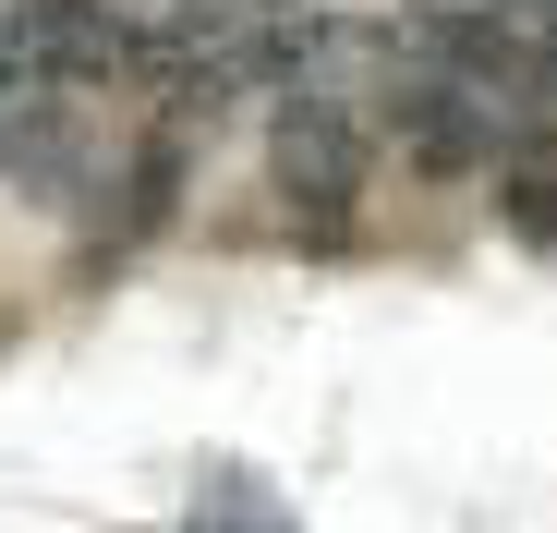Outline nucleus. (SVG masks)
<instances>
[{"label": "nucleus", "mask_w": 557, "mask_h": 533, "mask_svg": "<svg viewBox=\"0 0 557 533\" xmlns=\"http://www.w3.org/2000/svg\"><path fill=\"white\" fill-rule=\"evenodd\" d=\"M267 170H278V195H292L304 243H351V195H363V122L327 98V85H278Z\"/></svg>", "instance_id": "1"}, {"label": "nucleus", "mask_w": 557, "mask_h": 533, "mask_svg": "<svg viewBox=\"0 0 557 533\" xmlns=\"http://www.w3.org/2000/svg\"><path fill=\"white\" fill-rule=\"evenodd\" d=\"M388 122H400V158L424 170V183L497 170V85H473V73L412 61V73H400V98H388Z\"/></svg>", "instance_id": "2"}, {"label": "nucleus", "mask_w": 557, "mask_h": 533, "mask_svg": "<svg viewBox=\"0 0 557 533\" xmlns=\"http://www.w3.org/2000/svg\"><path fill=\"white\" fill-rule=\"evenodd\" d=\"M0 183H25V195H85V134L61 110V85H13L0 98Z\"/></svg>", "instance_id": "3"}, {"label": "nucleus", "mask_w": 557, "mask_h": 533, "mask_svg": "<svg viewBox=\"0 0 557 533\" xmlns=\"http://www.w3.org/2000/svg\"><path fill=\"white\" fill-rule=\"evenodd\" d=\"M182 183H195V122H158V134H146V146L122 158V195H110V243L85 255V266H110V255H134L146 231H170Z\"/></svg>", "instance_id": "4"}, {"label": "nucleus", "mask_w": 557, "mask_h": 533, "mask_svg": "<svg viewBox=\"0 0 557 533\" xmlns=\"http://www.w3.org/2000/svg\"><path fill=\"white\" fill-rule=\"evenodd\" d=\"M195 533H278V497L255 485V473H207V497H195Z\"/></svg>", "instance_id": "5"}, {"label": "nucleus", "mask_w": 557, "mask_h": 533, "mask_svg": "<svg viewBox=\"0 0 557 533\" xmlns=\"http://www.w3.org/2000/svg\"><path fill=\"white\" fill-rule=\"evenodd\" d=\"M497 207H509V231H521V243H545V255H557V183H545L533 158H509V170H497Z\"/></svg>", "instance_id": "6"}]
</instances>
